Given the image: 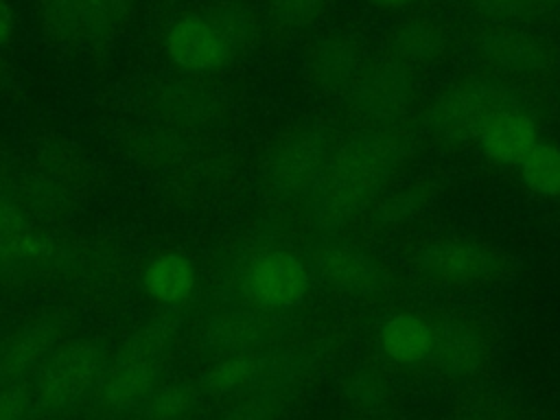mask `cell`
Segmentation results:
<instances>
[{"label":"cell","mask_w":560,"mask_h":420,"mask_svg":"<svg viewBox=\"0 0 560 420\" xmlns=\"http://www.w3.org/2000/svg\"><path fill=\"white\" fill-rule=\"evenodd\" d=\"M413 138L394 127H361L339 142L319 186L306 199V221L322 236H337L392 186L413 153Z\"/></svg>","instance_id":"6da1fadb"},{"label":"cell","mask_w":560,"mask_h":420,"mask_svg":"<svg viewBox=\"0 0 560 420\" xmlns=\"http://www.w3.org/2000/svg\"><path fill=\"white\" fill-rule=\"evenodd\" d=\"M540 107L538 96L488 72H470L440 88L420 112L422 133L442 149L475 144L481 127L508 107Z\"/></svg>","instance_id":"7a4b0ae2"},{"label":"cell","mask_w":560,"mask_h":420,"mask_svg":"<svg viewBox=\"0 0 560 420\" xmlns=\"http://www.w3.org/2000/svg\"><path fill=\"white\" fill-rule=\"evenodd\" d=\"M409 265L424 284L455 293L494 289L514 276V258L499 243L459 232L422 241Z\"/></svg>","instance_id":"3957f363"},{"label":"cell","mask_w":560,"mask_h":420,"mask_svg":"<svg viewBox=\"0 0 560 420\" xmlns=\"http://www.w3.org/2000/svg\"><path fill=\"white\" fill-rule=\"evenodd\" d=\"M339 142L322 122H295L269 147L262 164V188L276 203H300L319 186Z\"/></svg>","instance_id":"277c9868"},{"label":"cell","mask_w":560,"mask_h":420,"mask_svg":"<svg viewBox=\"0 0 560 420\" xmlns=\"http://www.w3.org/2000/svg\"><path fill=\"white\" fill-rule=\"evenodd\" d=\"M138 0H35L42 35L70 52H103L129 26Z\"/></svg>","instance_id":"5b68a950"},{"label":"cell","mask_w":560,"mask_h":420,"mask_svg":"<svg viewBox=\"0 0 560 420\" xmlns=\"http://www.w3.org/2000/svg\"><path fill=\"white\" fill-rule=\"evenodd\" d=\"M470 55L481 72L523 88L551 79L558 66L553 42L523 24H483L472 35Z\"/></svg>","instance_id":"8992f818"},{"label":"cell","mask_w":560,"mask_h":420,"mask_svg":"<svg viewBox=\"0 0 560 420\" xmlns=\"http://www.w3.org/2000/svg\"><path fill=\"white\" fill-rule=\"evenodd\" d=\"M431 317L433 350L429 365L448 381L483 376L499 354L497 326L475 311H440Z\"/></svg>","instance_id":"52a82bcc"},{"label":"cell","mask_w":560,"mask_h":420,"mask_svg":"<svg viewBox=\"0 0 560 420\" xmlns=\"http://www.w3.org/2000/svg\"><path fill=\"white\" fill-rule=\"evenodd\" d=\"M341 98L346 114L363 127H394L418 103V74L387 55L368 59Z\"/></svg>","instance_id":"ba28073f"},{"label":"cell","mask_w":560,"mask_h":420,"mask_svg":"<svg viewBox=\"0 0 560 420\" xmlns=\"http://www.w3.org/2000/svg\"><path fill=\"white\" fill-rule=\"evenodd\" d=\"M308 269L332 293L350 300H376L389 289L385 262L368 247L326 236L308 249Z\"/></svg>","instance_id":"9c48e42d"},{"label":"cell","mask_w":560,"mask_h":420,"mask_svg":"<svg viewBox=\"0 0 560 420\" xmlns=\"http://www.w3.org/2000/svg\"><path fill=\"white\" fill-rule=\"evenodd\" d=\"M361 42L339 28L315 35L302 57L304 79L322 96H343L365 66Z\"/></svg>","instance_id":"30bf717a"},{"label":"cell","mask_w":560,"mask_h":420,"mask_svg":"<svg viewBox=\"0 0 560 420\" xmlns=\"http://www.w3.org/2000/svg\"><path fill=\"white\" fill-rule=\"evenodd\" d=\"M243 289L260 308H293L308 291V265L293 252L267 249L247 265Z\"/></svg>","instance_id":"8fae6325"},{"label":"cell","mask_w":560,"mask_h":420,"mask_svg":"<svg viewBox=\"0 0 560 420\" xmlns=\"http://www.w3.org/2000/svg\"><path fill=\"white\" fill-rule=\"evenodd\" d=\"M166 52L188 72H212L236 59L225 35L208 11L188 13L166 33Z\"/></svg>","instance_id":"7c38bea8"},{"label":"cell","mask_w":560,"mask_h":420,"mask_svg":"<svg viewBox=\"0 0 560 420\" xmlns=\"http://www.w3.org/2000/svg\"><path fill=\"white\" fill-rule=\"evenodd\" d=\"M444 186L435 177H416L387 188L363 214V223L374 234H396L424 219L442 199Z\"/></svg>","instance_id":"4fadbf2b"},{"label":"cell","mask_w":560,"mask_h":420,"mask_svg":"<svg viewBox=\"0 0 560 420\" xmlns=\"http://www.w3.org/2000/svg\"><path fill=\"white\" fill-rule=\"evenodd\" d=\"M451 48V33L444 22L431 15H407L385 33V55L411 72L438 66Z\"/></svg>","instance_id":"5bb4252c"},{"label":"cell","mask_w":560,"mask_h":420,"mask_svg":"<svg viewBox=\"0 0 560 420\" xmlns=\"http://www.w3.org/2000/svg\"><path fill=\"white\" fill-rule=\"evenodd\" d=\"M540 138V107H508L481 127L475 147L492 164L518 166Z\"/></svg>","instance_id":"9a60e30c"},{"label":"cell","mask_w":560,"mask_h":420,"mask_svg":"<svg viewBox=\"0 0 560 420\" xmlns=\"http://www.w3.org/2000/svg\"><path fill=\"white\" fill-rule=\"evenodd\" d=\"M52 254L50 238L7 195H0V273H20Z\"/></svg>","instance_id":"2e32d148"},{"label":"cell","mask_w":560,"mask_h":420,"mask_svg":"<svg viewBox=\"0 0 560 420\" xmlns=\"http://www.w3.org/2000/svg\"><path fill=\"white\" fill-rule=\"evenodd\" d=\"M378 348L394 365H427L433 350L431 317L416 311L394 313L378 330Z\"/></svg>","instance_id":"e0dca14e"},{"label":"cell","mask_w":560,"mask_h":420,"mask_svg":"<svg viewBox=\"0 0 560 420\" xmlns=\"http://www.w3.org/2000/svg\"><path fill=\"white\" fill-rule=\"evenodd\" d=\"M197 276L188 258L179 254L155 256L144 271V287L149 295L162 304H179L190 298Z\"/></svg>","instance_id":"ac0fdd59"},{"label":"cell","mask_w":560,"mask_h":420,"mask_svg":"<svg viewBox=\"0 0 560 420\" xmlns=\"http://www.w3.org/2000/svg\"><path fill=\"white\" fill-rule=\"evenodd\" d=\"M523 186L538 199L560 203V144L540 138L516 166Z\"/></svg>","instance_id":"d6986e66"},{"label":"cell","mask_w":560,"mask_h":420,"mask_svg":"<svg viewBox=\"0 0 560 420\" xmlns=\"http://www.w3.org/2000/svg\"><path fill=\"white\" fill-rule=\"evenodd\" d=\"M457 420H529L525 402L505 389H472L455 400Z\"/></svg>","instance_id":"ffe728a7"},{"label":"cell","mask_w":560,"mask_h":420,"mask_svg":"<svg viewBox=\"0 0 560 420\" xmlns=\"http://www.w3.org/2000/svg\"><path fill=\"white\" fill-rule=\"evenodd\" d=\"M217 22L234 55L247 52L260 37V18L243 0H219L206 9Z\"/></svg>","instance_id":"44dd1931"},{"label":"cell","mask_w":560,"mask_h":420,"mask_svg":"<svg viewBox=\"0 0 560 420\" xmlns=\"http://www.w3.org/2000/svg\"><path fill=\"white\" fill-rule=\"evenodd\" d=\"M94 372V352L90 346H72L68 348L50 368L46 392L48 398H72L79 394Z\"/></svg>","instance_id":"7402d4cb"},{"label":"cell","mask_w":560,"mask_h":420,"mask_svg":"<svg viewBox=\"0 0 560 420\" xmlns=\"http://www.w3.org/2000/svg\"><path fill=\"white\" fill-rule=\"evenodd\" d=\"M486 24H523L542 15H560V0H464Z\"/></svg>","instance_id":"603a6c76"},{"label":"cell","mask_w":560,"mask_h":420,"mask_svg":"<svg viewBox=\"0 0 560 420\" xmlns=\"http://www.w3.org/2000/svg\"><path fill=\"white\" fill-rule=\"evenodd\" d=\"M324 9V0H265V18L282 33L308 28Z\"/></svg>","instance_id":"cb8c5ba5"},{"label":"cell","mask_w":560,"mask_h":420,"mask_svg":"<svg viewBox=\"0 0 560 420\" xmlns=\"http://www.w3.org/2000/svg\"><path fill=\"white\" fill-rule=\"evenodd\" d=\"M352 400L361 405H381L387 396V383L378 374H359L350 381Z\"/></svg>","instance_id":"d4e9b609"},{"label":"cell","mask_w":560,"mask_h":420,"mask_svg":"<svg viewBox=\"0 0 560 420\" xmlns=\"http://www.w3.org/2000/svg\"><path fill=\"white\" fill-rule=\"evenodd\" d=\"M15 35V18L7 0H0V72L4 68V50Z\"/></svg>","instance_id":"484cf974"},{"label":"cell","mask_w":560,"mask_h":420,"mask_svg":"<svg viewBox=\"0 0 560 420\" xmlns=\"http://www.w3.org/2000/svg\"><path fill=\"white\" fill-rule=\"evenodd\" d=\"M24 409V398L18 392L0 396V420H20Z\"/></svg>","instance_id":"4316f807"},{"label":"cell","mask_w":560,"mask_h":420,"mask_svg":"<svg viewBox=\"0 0 560 420\" xmlns=\"http://www.w3.org/2000/svg\"><path fill=\"white\" fill-rule=\"evenodd\" d=\"M368 2L381 11H400V9L409 7L413 0H368Z\"/></svg>","instance_id":"83f0119b"},{"label":"cell","mask_w":560,"mask_h":420,"mask_svg":"<svg viewBox=\"0 0 560 420\" xmlns=\"http://www.w3.org/2000/svg\"><path fill=\"white\" fill-rule=\"evenodd\" d=\"M9 179H11V168H9V162L0 153V195H7L4 186H7Z\"/></svg>","instance_id":"f1b7e54d"}]
</instances>
